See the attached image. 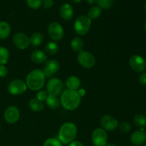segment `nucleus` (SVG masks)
Instances as JSON below:
<instances>
[{
	"instance_id": "f257e3e1",
	"label": "nucleus",
	"mask_w": 146,
	"mask_h": 146,
	"mask_svg": "<svg viewBox=\"0 0 146 146\" xmlns=\"http://www.w3.org/2000/svg\"><path fill=\"white\" fill-rule=\"evenodd\" d=\"M81 101V97L78 91L66 89L61 94L60 103L66 110L74 111L79 106Z\"/></svg>"
},
{
	"instance_id": "f03ea898",
	"label": "nucleus",
	"mask_w": 146,
	"mask_h": 146,
	"mask_svg": "<svg viewBox=\"0 0 146 146\" xmlns=\"http://www.w3.org/2000/svg\"><path fill=\"white\" fill-rule=\"evenodd\" d=\"M45 78L46 76L43 71L40 69L33 70L26 78L27 88L31 91H39L44 87Z\"/></svg>"
},
{
	"instance_id": "7ed1b4c3",
	"label": "nucleus",
	"mask_w": 146,
	"mask_h": 146,
	"mask_svg": "<svg viewBox=\"0 0 146 146\" xmlns=\"http://www.w3.org/2000/svg\"><path fill=\"white\" fill-rule=\"evenodd\" d=\"M77 135V128L74 123L67 122L63 124L58 133V139L62 144H69L75 140Z\"/></svg>"
},
{
	"instance_id": "20e7f679",
	"label": "nucleus",
	"mask_w": 146,
	"mask_h": 146,
	"mask_svg": "<svg viewBox=\"0 0 146 146\" xmlns=\"http://www.w3.org/2000/svg\"><path fill=\"white\" fill-rule=\"evenodd\" d=\"M91 27V19L87 16L81 15L76 19L74 23V30L80 36L86 35L89 31Z\"/></svg>"
},
{
	"instance_id": "39448f33",
	"label": "nucleus",
	"mask_w": 146,
	"mask_h": 146,
	"mask_svg": "<svg viewBox=\"0 0 146 146\" xmlns=\"http://www.w3.org/2000/svg\"><path fill=\"white\" fill-rule=\"evenodd\" d=\"M78 62L85 68H91L96 64V58L91 53L86 51H81L77 55Z\"/></svg>"
},
{
	"instance_id": "423d86ee",
	"label": "nucleus",
	"mask_w": 146,
	"mask_h": 146,
	"mask_svg": "<svg viewBox=\"0 0 146 146\" xmlns=\"http://www.w3.org/2000/svg\"><path fill=\"white\" fill-rule=\"evenodd\" d=\"M7 89L9 94L14 96H19L24 94L27 89V84L21 79H14L9 84Z\"/></svg>"
},
{
	"instance_id": "0eeeda50",
	"label": "nucleus",
	"mask_w": 146,
	"mask_h": 146,
	"mask_svg": "<svg viewBox=\"0 0 146 146\" xmlns=\"http://www.w3.org/2000/svg\"><path fill=\"white\" fill-rule=\"evenodd\" d=\"M91 139L94 146H105L108 141V134L103 128H96L92 133Z\"/></svg>"
},
{
	"instance_id": "6e6552de",
	"label": "nucleus",
	"mask_w": 146,
	"mask_h": 146,
	"mask_svg": "<svg viewBox=\"0 0 146 146\" xmlns=\"http://www.w3.org/2000/svg\"><path fill=\"white\" fill-rule=\"evenodd\" d=\"M63 83L59 78H53L48 81L46 85V91L48 95L57 96L63 91Z\"/></svg>"
},
{
	"instance_id": "1a4fd4ad",
	"label": "nucleus",
	"mask_w": 146,
	"mask_h": 146,
	"mask_svg": "<svg viewBox=\"0 0 146 146\" xmlns=\"http://www.w3.org/2000/svg\"><path fill=\"white\" fill-rule=\"evenodd\" d=\"M130 66L134 71L137 73L144 72L146 68V61L141 56L133 55L129 59Z\"/></svg>"
},
{
	"instance_id": "9d476101",
	"label": "nucleus",
	"mask_w": 146,
	"mask_h": 146,
	"mask_svg": "<svg viewBox=\"0 0 146 146\" xmlns=\"http://www.w3.org/2000/svg\"><path fill=\"white\" fill-rule=\"evenodd\" d=\"M48 34L54 41H59L64 36V31L62 26L58 22H52L48 27Z\"/></svg>"
},
{
	"instance_id": "9b49d317",
	"label": "nucleus",
	"mask_w": 146,
	"mask_h": 146,
	"mask_svg": "<svg viewBox=\"0 0 146 146\" xmlns=\"http://www.w3.org/2000/svg\"><path fill=\"white\" fill-rule=\"evenodd\" d=\"M101 125L106 131H113L118 127V122L114 117L109 115H105L101 118Z\"/></svg>"
},
{
	"instance_id": "f8f14e48",
	"label": "nucleus",
	"mask_w": 146,
	"mask_h": 146,
	"mask_svg": "<svg viewBox=\"0 0 146 146\" xmlns=\"http://www.w3.org/2000/svg\"><path fill=\"white\" fill-rule=\"evenodd\" d=\"M13 42L19 49H26L30 45L29 37L21 32H18L14 34L13 36Z\"/></svg>"
},
{
	"instance_id": "ddd939ff",
	"label": "nucleus",
	"mask_w": 146,
	"mask_h": 146,
	"mask_svg": "<svg viewBox=\"0 0 146 146\" xmlns=\"http://www.w3.org/2000/svg\"><path fill=\"white\" fill-rule=\"evenodd\" d=\"M59 68L60 65L56 60L50 59L46 61L43 72L45 76L52 77L59 71Z\"/></svg>"
},
{
	"instance_id": "4468645a",
	"label": "nucleus",
	"mask_w": 146,
	"mask_h": 146,
	"mask_svg": "<svg viewBox=\"0 0 146 146\" xmlns=\"http://www.w3.org/2000/svg\"><path fill=\"white\" fill-rule=\"evenodd\" d=\"M4 119L8 123H15L20 117V112L18 108L14 106L8 107L4 112Z\"/></svg>"
},
{
	"instance_id": "2eb2a0df",
	"label": "nucleus",
	"mask_w": 146,
	"mask_h": 146,
	"mask_svg": "<svg viewBox=\"0 0 146 146\" xmlns=\"http://www.w3.org/2000/svg\"><path fill=\"white\" fill-rule=\"evenodd\" d=\"M131 141L135 145H143L146 142V133L143 129L134 131L131 136Z\"/></svg>"
},
{
	"instance_id": "dca6fc26",
	"label": "nucleus",
	"mask_w": 146,
	"mask_h": 146,
	"mask_svg": "<svg viewBox=\"0 0 146 146\" xmlns=\"http://www.w3.org/2000/svg\"><path fill=\"white\" fill-rule=\"evenodd\" d=\"M60 16L65 21L71 19L74 15V9L71 4L68 3H64L61 6L59 9Z\"/></svg>"
},
{
	"instance_id": "f3484780",
	"label": "nucleus",
	"mask_w": 146,
	"mask_h": 146,
	"mask_svg": "<svg viewBox=\"0 0 146 146\" xmlns=\"http://www.w3.org/2000/svg\"><path fill=\"white\" fill-rule=\"evenodd\" d=\"M31 59L35 64H42L46 61L47 56L41 50H34L31 54Z\"/></svg>"
},
{
	"instance_id": "a211bd4d",
	"label": "nucleus",
	"mask_w": 146,
	"mask_h": 146,
	"mask_svg": "<svg viewBox=\"0 0 146 146\" xmlns=\"http://www.w3.org/2000/svg\"><path fill=\"white\" fill-rule=\"evenodd\" d=\"M11 34V27L6 21H0V39L4 40L8 38Z\"/></svg>"
},
{
	"instance_id": "6ab92c4d",
	"label": "nucleus",
	"mask_w": 146,
	"mask_h": 146,
	"mask_svg": "<svg viewBox=\"0 0 146 146\" xmlns=\"http://www.w3.org/2000/svg\"><path fill=\"white\" fill-rule=\"evenodd\" d=\"M80 85H81L80 79L75 76H71L68 77L66 81V86L68 89L77 91L79 88Z\"/></svg>"
},
{
	"instance_id": "aec40b11",
	"label": "nucleus",
	"mask_w": 146,
	"mask_h": 146,
	"mask_svg": "<svg viewBox=\"0 0 146 146\" xmlns=\"http://www.w3.org/2000/svg\"><path fill=\"white\" fill-rule=\"evenodd\" d=\"M29 41L30 45L32 46L33 47L39 46L44 41V36L41 33L35 32L31 34V36L29 37Z\"/></svg>"
},
{
	"instance_id": "412c9836",
	"label": "nucleus",
	"mask_w": 146,
	"mask_h": 146,
	"mask_svg": "<svg viewBox=\"0 0 146 146\" xmlns=\"http://www.w3.org/2000/svg\"><path fill=\"white\" fill-rule=\"evenodd\" d=\"M29 106L30 109L34 112H39V111H43L44 108V103L37 99L36 98H31L30 100Z\"/></svg>"
},
{
	"instance_id": "4be33fe9",
	"label": "nucleus",
	"mask_w": 146,
	"mask_h": 146,
	"mask_svg": "<svg viewBox=\"0 0 146 146\" xmlns=\"http://www.w3.org/2000/svg\"><path fill=\"white\" fill-rule=\"evenodd\" d=\"M84 45V41L80 37H75L71 42V47L73 51L78 52L83 51V47Z\"/></svg>"
},
{
	"instance_id": "5701e85b",
	"label": "nucleus",
	"mask_w": 146,
	"mask_h": 146,
	"mask_svg": "<svg viewBox=\"0 0 146 146\" xmlns=\"http://www.w3.org/2000/svg\"><path fill=\"white\" fill-rule=\"evenodd\" d=\"M46 103L51 109H57L60 106V101L55 96L48 95L46 99Z\"/></svg>"
},
{
	"instance_id": "b1692460",
	"label": "nucleus",
	"mask_w": 146,
	"mask_h": 146,
	"mask_svg": "<svg viewBox=\"0 0 146 146\" xmlns=\"http://www.w3.org/2000/svg\"><path fill=\"white\" fill-rule=\"evenodd\" d=\"M58 49H59V47L58 44L54 41H50L45 46V52L51 56L55 55L58 51Z\"/></svg>"
},
{
	"instance_id": "393cba45",
	"label": "nucleus",
	"mask_w": 146,
	"mask_h": 146,
	"mask_svg": "<svg viewBox=\"0 0 146 146\" xmlns=\"http://www.w3.org/2000/svg\"><path fill=\"white\" fill-rule=\"evenodd\" d=\"M101 14H102V10H101V7L96 6V7H93L92 8L90 9L87 17L90 19H98L101 15Z\"/></svg>"
},
{
	"instance_id": "a878e982",
	"label": "nucleus",
	"mask_w": 146,
	"mask_h": 146,
	"mask_svg": "<svg viewBox=\"0 0 146 146\" xmlns=\"http://www.w3.org/2000/svg\"><path fill=\"white\" fill-rule=\"evenodd\" d=\"M9 50L4 46H0V65H4L9 59Z\"/></svg>"
},
{
	"instance_id": "bb28decb",
	"label": "nucleus",
	"mask_w": 146,
	"mask_h": 146,
	"mask_svg": "<svg viewBox=\"0 0 146 146\" xmlns=\"http://www.w3.org/2000/svg\"><path fill=\"white\" fill-rule=\"evenodd\" d=\"M133 121L135 125L138 126V128H141V129L146 126V118L142 114H137L134 117Z\"/></svg>"
},
{
	"instance_id": "cd10ccee",
	"label": "nucleus",
	"mask_w": 146,
	"mask_h": 146,
	"mask_svg": "<svg viewBox=\"0 0 146 146\" xmlns=\"http://www.w3.org/2000/svg\"><path fill=\"white\" fill-rule=\"evenodd\" d=\"M43 146H63V144L58 138H50L46 140Z\"/></svg>"
},
{
	"instance_id": "c85d7f7f",
	"label": "nucleus",
	"mask_w": 146,
	"mask_h": 146,
	"mask_svg": "<svg viewBox=\"0 0 146 146\" xmlns=\"http://www.w3.org/2000/svg\"><path fill=\"white\" fill-rule=\"evenodd\" d=\"M98 7L104 9H109L113 6V0H96Z\"/></svg>"
},
{
	"instance_id": "c756f323",
	"label": "nucleus",
	"mask_w": 146,
	"mask_h": 146,
	"mask_svg": "<svg viewBox=\"0 0 146 146\" xmlns=\"http://www.w3.org/2000/svg\"><path fill=\"white\" fill-rule=\"evenodd\" d=\"M26 1L30 8L37 9L41 6L43 0H26Z\"/></svg>"
},
{
	"instance_id": "7c9ffc66",
	"label": "nucleus",
	"mask_w": 146,
	"mask_h": 146,
	"mask_svg": "<svg viewBox=\"0 0 146 146\" xmlns=\"http://www.w3.org/2000/svg\"><path fill=\"white\" fill-rule=\"evenodd\" d=\"M118 128H119L120 131L123 133H128L131 129V126L127 122H122L120 125H118Z\"/></svg>"
},
{
	"instance_id": "2f4dec72",
	"label": "nucleus",
	"mask_w": 146,
	"mask_h": 146,
	"mask_svg": "<svg viewBox=\"0 0 146 146\" xmlns=\"http://www.w3.org/2000/svg\"><path fill=\"white\" fill-rule=\"evenodd\" d=\"M48 94L47 93L46 91H44V90H41V91H39L36 94V98L38 99L39 101H46V99L48 97Z\"/></svg>"
},
{
	"instance_id": "473e14b6",
	"label": "nucleus",
	"mask_w": 146,
	"mask_h": 146,
	"mask_svg": "<svg viewBox=\"0 0 146 146\" xmlns=\"http://www.w3.org/2000/svg\"><path fill=\"white\" fill-rule=\"evenodd\" d=\"M42 4L44 8L48 9L51 8L53 7V5H54V1L53 0H43Z\"/></svg>"
},
{
	"instance_id": "72a5a7b5",
	"label": "nucleus",
	"mask_w": 146,
	"mask_h": 146,
	"mask_svg": "<svg viewBox=\"0 0 146 146\" xmlns=\"http://www.w3.org/2000/svg\"><path fill=\"white\" fill-rule=\"evenodd\" d=\"M8 74V69L4 65H0V77L4 78Z\"/></svg>"
},
{
	"instance_id": "f704fd0d",
	"label": "nucleus",
	"mask_w": 146,
	"mask_h": 146,
	"mask_svg": "<svg viewBox=\"0 0 146 146\" xmlns=\"http://www.w3.org/2000/svg\"><path fill=\"white\" fill-rule=\"evenodd\" d=\"M139 82L142 85H146V72L141 73L139 76Z\"/></svg>"
},
{
	"instance_id": "c9c22d12",
	"label": "nucleus",
	"mask_w": 146,
	"mask_h": 146,
	"mask_svg": "<svg viewBox=\"0 0 146 146\" xmlns=\"http://www.w3.org/2000/svg\"><path fill=\"white\" fill-rule=\"evenodd\" d=\"M68 146H84V144H83L81 142H80V141H74L71 143H70L69 145Z\"/></svg>"
},
{
	"instance_id": "e433bc0d",
	"label": "nucleus",
	"mask_w": 146,
	"mask_h": 146,
	"mask_svg": "<svg viewBox=\"0 0 146 146\" xmlns=\"http://www.w3.org/2000/svg\"><path fill=\"white\" fill-rule=\"evenodd\" d=\"M78 94H79V95L81 96V97L84 96L85 95V91H84V90H83V89L79 90V91H78Z\"/></svg>"
},
{
	"instance_id": "4c0bfd02",
	"label": "nucleus",
	"mask_w": 146,
	"mask_h": 146,
	"mask_svg": "<svg viewBox=\"0 0 146 146\" xmlns=\"http://www.w3.org/2000/svg\"><path fill=\"white\" fill-rule=\"evenodd\" d=\"M72 2L75 3V4H78V3H80L81 1V0H71Z\"/></svg>"
},
{
	"instance_id": "58836bf2",
	"label": "nucleus",
	"mask_w": 146,
	"mask_h": 146,
	"mask_svg": "<svg viewBox=\"0 0 146 146\" xmlns=\"http://www.w3.org/2000/svg\"><path fill=\"white\" fill-rule=\"evenodd\" d=\"M87 1H88V4H94L96 1V0H87Z\"/></svg>"
},
{
	"instance_id": "ea45409f",
	"label": "nucleus",
	"mask_w": 146,
	"mask_h": 146,
	"mask_svg": "<svg viewBox=\"0 0 146 146\" xmlns=\"http://www.w3.org/2000/svg\"><path fill=\"white\" fill-rule=\"evenodd\" d=\"M105 146H116V145H114V144H113V143H107Z\"/></svg>"
},
{
	"instance_id": "a19ab883",
	"label": "nucleus",
	"mask_w": 146,
	"mask_h": 146,
	"mask_svg": "<svg viewBox=\"0 0 146 146\" xmlns=\"http://www.w3.org/2000/svg\"><path fill=\"white\" fill-rule=\"evenodd\" d=\"M145 31H146V22H145Z\"/></svg>"
},
{
	"instance_id": "79ce46f5",
	"label": "nucleus",
	"mask_w": 146,
	"mask_h": 146,
	"mask_svg": "<svg viewBox=\"0 0 146 146\" xmlns=\"http://www.w3.org/2000/svg\"><path fill=\"white\" fill-rule=\"evenodd\" d=\"M145 10H146V3H145Z\"/></svg>"
},
{
	"instance_id": "37998d69",
	"label": "nucleus",
	"mask_w": 146,
	"mask_h": 146,
	"mask_svg": "<svg viewBox=\"0 0 146 146\" xmlns=\"http://www.w3.org/2000/svg\"><path fill=\"white\" fill-rule=\"evenodd\" d=\"M142 146H146V144H144V145H143Z\"/></svg>"
},
{
	"instance_id": "c03bdc74",
	"label": "nucleus",
	"mask_w": 146,
	"mask_h": 146,
	"mask_svg": "<svg viewBox=\"0 0 146 146\" xmlns=\"http://www.w3.org/2000/svg\"><path fill=\"white\" fill-rule=\"evenodd\" d=\"M0 131H1V125H0Z\"/></svg>"
}]
</instances>
